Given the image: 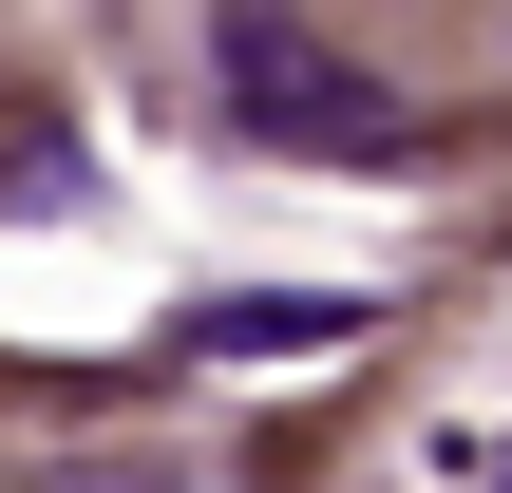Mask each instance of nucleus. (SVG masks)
<instances>
[{
  "instance_id": "7ed1b4c3",
  "label": "nucleus",
  "mask_w": 512,
  "mask_h": 493,
  "mask_svg": "<svg viewBox=\"0 0 512 493\" xmlns=\"http://www.w3.org/2000/svg\"><path fill=\"white\" fill-rule=\"evenodd\" d=\"M380 304L361 285H285V304H190L171 323V361H266V342H361Z\"/></svg>"
},
{
  "instance_id": "f03ea898",
  "label": "nucleus",
  "mask_w": 512,
  "mask_h": 493,
  "mask_svg": "<svg viewBox=\"0 0 512 493\" xmlns=\"http://www.w3.org/2000/svg\"><path fill=\"white\" fill-rule=\"evenodd\" d=\"M0 493H266V456H228V437H57Z\"/></svg>"
},
{
  "instance_id": "f257e3e1",
  "label": "nucleus",
  "mask_w": 512,
  "mask_h": 493,
  "mask_svg": "<svg viewBox=\"0 0 512 493\" xmlns=\"http://www.w3.org/2000/svg\"><path fill=\"white\" fill-rule=\"evenodd\" d=\"M209 95H228V133H266V152H399V133H418V95H399L361 38H323V19H209Z\"/></svg>"
}]
</instances>
